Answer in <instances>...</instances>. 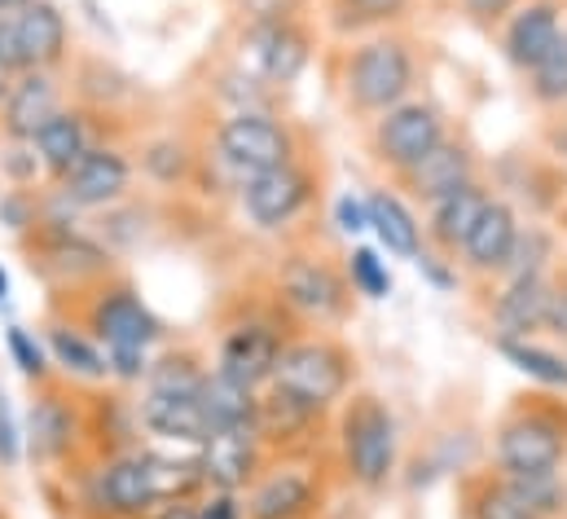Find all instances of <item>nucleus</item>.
Returning <instances> with one entry per match:
<instances>
[{"instance_id": "f257e3e1", "label": "nucleus", "mask_w": 567, "mask_h": 519, "mask_svg": "<svg viewBox=\"0 0 567 519\" xmlns=\"http://www.w3.org/2000/svg\"><path fill=\"white\" fill-rule=\"evenodd\" d=\"M203 384H207V370L198 366L194 353H163L158 362H150V375L142 379L137 427L163 445L198 449L207 440Z\"/></svg>"}, {"instance_id": "f03ea898", "label": "nucleus", "mask_w": 567, "mask_h": 519, "mask_svg": "<svg viewBox=\"0 0 567 519\" xmlns=\"http://www.w3.org/2000/svg\"><path fill=\"white\" fill-rule=\"evenodd\" d=\"M89 335L102 344L111 379L133 388L150 375V362H154L150 353L154 344H163V322L137 295V286L106 282L89 304Z\"/></svg>"}, {"instance_id": "7ed1b4c3", "label": "nucleus", "mask_w": 567, "mask_h": 519, "mask_svg": "<svg viewBox=\"0 0 567 519\" xmlns=\"http://www.w3.org/2000/svg\"><path fill=\"white\" fill-rule=\"evenodd\" d=\"M396 445H401L396 440V418H392V409L379 396L361 391V396H352L343 405L339 449H343L348 476L361 489H370V493L388 489V480L396 476Z\"/></svg>"}, {"instance_id": "20e7f679", "label": "nucleus", "mask_w": 567, "mask_h": 519, "mask_svg": "<svg viewBox=\"0 0 567 519\" xmlns=\"http://www.w3.org/2000/svg\"><path fill=\"white\" fill-rule=\"evenodd\" d=\"M414 53L405 40L396 35H374L365 44H357L348 53V67H343V93L357 111L365 115H383L401 102H410V89H414Z\"/></svg>"}, {"instance_id": "39448f33", "label": "nucleus", "mask_w": 567, "mask_h": 519, "mask_svg": "<svg viewBox=\"0 0 567 519\" xmlns=\"http://www.w3.org/2000/svg\"><path fill=\"white\" fill-rule=\"evenodd\" d=\"M216 159L243 185L247 176H260V172H274L282 163H295V136L269 111H234L216 129Z\"/></svg>"}, {"instance_id": "423d86ee", "label": "nucleus", "mask_w": 567, "mask_h": 519, "mask_svg": "<svg viewBox=\"0 0 567 519\" xmlns=\"http://www.w3.org/2000/svg\"><path fill=\"white\" fill-rule=\"evenodd\" d=\"M497 471L502 476H559L567 458V423L550 409H524L497 431Z\"/></svg>"}, {"instance_id": "0eeeda50", "label": "nucleus", "mask_w": 567, "mask_h": 519, "mask_svg": "<svg viewBox=\"0 0 567 519\" xmlns=\"http://www.w3.org/2000/svg\"><path fill=\"white\" fill-rule=\"evenodd\" d=\"M274 384L326 414L334 400H343L348 388H352V357L330 339L286 344L282 357H278V370H274Z\"/></svg>"}, {"instance_id": "6e6552de", "label": "nucleus", "mask_w": 567, "mask_h": 519, "mask_svg": "<svg viewBox=\"0 0 567 519\" xmlns=\"http://www.w3.org/2000/svg\"><path fill=\"white\" fill-rule=\"evenodd\" d=\"M93 507L106 519H145L150 511H158L163 489H158L154 454L142 449L111 454L93 476Z\"/></svg>"}, {"instance_id": "1a4fd4ad", "label": "nucleus", "mask_w": 567, "mask_h": 519, "mask_svg": "<svg viewBox=\"0 0 567 519\" xmlns=\"http://www.w3.org/2000/svg\"><path fill=\"white\" fill-rule=\"evenodd\" d=\"M440 141H444V115L431 102L410 98V102H401V106L379 115V124H374V159L388 172L405 176L414 163H423Z\"/></svg>"}, {"instance_id": "9d476101", "label": "nucleus", "mask_w": 567, "mask_h": 519, "mask_svg": "<svg viewBox=\"0 0 567 519\" xmlns=\"http://www.w3.org/2000/svg\"><path fill=\"white\" fill-rule=\"evenodd\" d=\"M308 35L295 18L286 22H247L243 31V71L269 89H286L308 71Z\"/></svg>"}, {"instance_id": "9b49d317", "label": "nucleus", "mask_w": 567, "mask_h": 519, "mask_svg": "<svg viewBox=\"0 0 567 519\" xmlns=\"http://www.w3.org/2000/svg\"><path fill=\"white\" fill-rule=\"evenodd\" d=\"M238 203L247 212V221L265 234H278L290 221H299L312 203V176L299 167V163H282L274 172H260V176H247L238 185Z\"/></svg>"}, {"instance_id": "f8f14e48", "label": "nucleus", "mask_w": 567, "mask_h": 519, "mask_svg": "<svg viewBox=\"0 0 567 519\" xmlns=\"http://www.w3.org/2000/svg\"><path fill=\"white\" fill-rule=\"evenodd\" d=\"M128 190H133V159L120 145H93L58 181V199L80 212H106V207L124 203Z\"/></svg>"}, {"instance_id": "ddd939ff", "label": "nucleus", "mask_w": 567, "mask_h": 519, "mask_svg": "<svg viewBox=\"0 0 567 519\" xmlns=\"http://www.w3.org/2000/svg\"><path fill=\"white\" fill-rule=\"evenodd\" d=\"M278 291H282L286 308H295L299 317L330 326L348 313V295L352 286L317 256H290L278 273Z\"/></svg>"}, {"instance_id": "4468645a", "label": "nucleus", "mask_w": 567, "mask_h": 519, "mask_svg": "<svg viewBox=\"0 0 567 519\" xmlns=\"http://www.w3.org/2000/svg\"><path fill=\"white\" fill-rule=\"evenodd\" d=\"M282 335L269 322H238L225 330L220 353H216V375H225L238 388H269L278 357H282Z\"/></svg>"}, {"instance_id": "2eb2a0df", "label": "nucleus", "mask_w": 567, "mask_h": 519, "mask_svg": "<svg viewBox=\"0 0 567 519\" xmlns=\"http://www.w3.org/2000/svg\"><path fill=\"white\" fill-rule=\"evenodd\" d=\"M62 106L66 102H62L58 71L31 67V71L9 80V93H4V106H0V136L4 141H31Z\"/></svg>"}, {"instance_id": "dca6fc26", "label": "nucleus", "mask_w": 567, "mask_h": 519, "mask_svg": "<svg viewBox=\"0 0 567 519\" xmlns=\"http://www.w3.org/2000/svg\"><path fill=\"white\" fill-rule=\"evenodd\" d=\"M203 489L238 493L260 476V431H212L194 449Z\"/></svg>"}, {"instance_id": "f3484780", "label": "nucleus", "mask_w": 567, "mask_h": 519, "mask_svg": "<svg viewBox=\"0 0 567 519\" xmlns=\"http://www.w3.org/2000/svg\"><path fill=\"white\" fill-rule=\"evenodd\" d=\"M559 35H564V9L555 0H528V4H515V13L506 18L502 53L515 71L528 75L555 49Z\"/></svg>"}, {"instance_id": "a211bd4d", "label": "nucleus", "mask_w": 567, "mask_h": 519, "mask_svg": "<svg viewBox=\"0 0 567 519\" xmlns=\"http://www.w3.org/2000/svg\"><path fill=\"white\" fill-rule=\"evenodd\" d=\"M84 427H80V414L75 405L62 396V391L44 388L31 400V436H27V454L31 462L40 467H58L75 454Z\"/></svg>"}, {"instance_id": "6ab92c4d", "label": "nucleus", "mask_w": 567, "mask_h": 519, "mask_svg": "<svg viewBox=\"0 0 567 519\" xmlns=\"http://www.w3.org/2000/svg\"><path fill=\"white\" fill-rule=\"evenodd\" d=\"M519 230L524 225H519L515 207L502 203V199H488L484 212H480V221H475V230L466 234L457 260L471 273H506V264L515 256V243H519Z\"/></svg>"}, {"instance_id": "aec40b11", "label": "nucleus", "mask_w": 567, "mask_h": 519, "mask_svg": "<svg viewBox=\"0 0 567 519\" xmlns=\"http://www.w3.org/2000/svg\"><path fill=\"white\" fill-rule=\"evenodd\" d=\"M18 18V44H22V58H27V71L40 67V71H58L71 53V27H66V13L62 4L53 0H31L27 9L13 13Z\"/></svg>"}, {"instance_id": "412c9836", "label": "nucleus", "mask_w": 567, "mask_h": 519, "mask_svg": "<svg viewBox=\"0 0 567 519\" xmlns=\"http://www.w3.org/2000/svg\"><path fill=\"white\" fill-rule=\"evenodd\" d=\"M317 507V480L308 467H278L256 480L247 519H303Z\"/></svg>"}, {"instance_id": "4be33fe9", "label": "nucleus", "mask_w": 567, "mask_h": 519, "mask_svg": "<svg viewBox=\"0 0 567 519\" xmlns=\"http://www.w3.org/2000/svg\"><path fill=\"white\" fill-rule=\"evenodd\" d=\"M550 277L546 273H524L511 277L506 291L493 304V322L502 335L511 339H533L537 330H546V308H550Z\"/></svg>"}, {"instance_id": "5701e85b", "label": "nucleus", "mask_w": 567, "mask_h": 519, "mask_svg": "<svg viewBox=\"0 0 567 519\" xmlns=\"http://www.w3.org/2000/svg\"><path fill=\"white\" fill-rule=\"evenodd\" d=\"M31 145H35V159H40L44 176L49 181H62L97 141H93V129H89V115L84 111L62 106L44 129L31 136Z\"/></svg>"}, {"instance_id": "b1692460", "label": "nucleus", "mask_w": 567, "mask_h": 519, "mask_svg": "<svg viewBox=\"0 0 567 519\" xmlns=\"http://www.w3.org/2000/svg\"><path fill=\"white\" fill-rule=\"evenodd\" d=\"M401 181L410 185V194H414L419 203L431 207L435 199H444V194L462 190L466 181H475V159H471V150H466L462 141H449V136H444L423 163H414Z\"/></svg>"}, {"instance_id": "393cba45", "label": "nucleus", "mask_w": 567, "mask_h": 519, "mask_svg": "<svg viewBox=\"0 0 567 519\" xmlns=\"http://www.w3.org/2000/svg\"><path fill=\"white\" fill-rule=\"evenodd\" d=\"M484 203H488L484 185H480V181H466L462 190H453V194H444V199L431 203V216H426L423 234L444 252V256H457L462 243H466V234L475 230Z\"/></svg>"}, {"instance_id": "a878e982", "label": "nucleus", "mask_w": 567, "mask_h": 519, "mask_svg": "<svg viewBox=\"0 0 567 519\" xmlns=\"http://www.w3.org/2000/svg\"><path fill=\"white\" fill-rule=\"evenodd\" d=\"M44 348H49V362H53L62 375L80 379V384H106V379H111V366H106L102 344H97L89 330L71 326V322H49Z\"/></svg>"}, {"instance_id": "bb28decb", "label": "nucleus", "mask_w": 567, "mask_h": 519, "mask_svg": "<svg viewBox=\"0 0 567 519\" xmlns=\"http://www.w3.org/2000/svg\"><path fill=\"white\" fill-rule=\"evenodd\" d=\"M365 212H370V234L379 238V247L396 260H414L423 252V225L419 216L410 212V203L392 190H379L365 199Z\"/></svg>"}, {"instance_id": "cd10ccee", "label": "nucleus", "mask_w": 567, "mask_h": 519, "mask_svg": "<svg viewBox=\"0 0 567 519\" xmlns=\"http://www.w3.org/2000/svg\"><path fill=\"white\" fill-rule=\"evenodd\" d=\"M256 405L260 391L238 388L225 375H207L203 384V418H207V436L212 431H256Z\"/></svg>"}, {"instance_id": "c85d7f7f", "label": "nucleus", "mask_w": 567, "mask_h": 519, "mask_svg": "<svg viewBox=\"0 0 567 519\" xmlns=\"http://www.w3.org/2000/svg\"><path fill=\"white\" fill-rule=\"evenodd\" d=\"M497 353H502L519 375H528L533 384L567 391V357L564 353L542 348V344H533V339H511V335H497Z\"/></svg>"}, {"instance_id": "c756f323", "label": "nucleus", "mask_w": 567, "mask_h": 519, "mask_svg": "<svg viewBox=\"0 0 567 519\" xmlns=\"http://www.w3.org/2000/svg\"><path fill=\"white\" fill-rule=\"evenodd\" d=\"M528 89L542 106H564L567 102V27L564 35L555 40V49L528 71Z\"/></svg>"}, {"instance_id": "7c9ffc66", "label": "nucleus", "mask_w": 567, "mask_h": 519, "mask_svg": "<svg viewBox=\"0 0 567 519\" xmlns=\"http://www.w3.org/2000/svg\"><path fill=\"white\" fill-rule=\"evenodd\" d=\"M348 286L365 299H388L392 295V268L374 247H352L348 256Z\"/></svg>"}, {"instance_id": "2f4dec72", "label": "nucleus", "mask_w": 567, "mask_h": 519, "mask_svg": "<svg viewBox=\"0 0 567 519\" xmlns=\"http://www.w3.org/2000/svg\"><path fill=\"white\" fill-rule=\"evenodd\" d=\"M4 348H9V362H13L31 384H49L53 362H49L44 339H35V330H27V326H9V330H4Z\"/></svg>"}, {"instance_id": "473e14b6", "label": "nucleus", "mask_w": 567, "mask_h": 519, "mask_svg": "<svg viewBox=\"0 0 567 519\" xmlns=\"http://www.w3.org/2000/svg\"><path fill=\"white\" fill-rule=\"evenodd\" d=\"M555 256V238L537 225L519 230V243H515V256L506 264L511 277H524V273H546V260Z\"/></svg>"}, {"instance_id": "72a5a7b5", "label": "nucleus", "mask_w": 567, "mask_h": 519, "mask_svg": "<svg viewBox=\"0 0 567 519\" xmlns=\"http://www.w3.org/2000/svg\"><path fill=\"white\" fill-rule=\"evenodd\" d=\"M145 172L158 181V185H176L189 176V154L181 141H154L145 150Z\"/></svg>"}, {"instance_id": "f704fd0d", "label": "nucleus", "mask_w": 567, "mask_h": 519, "mask_svg": "<svg viewBox=\"0 0 567 519\" xmlns=\"http://www.w3.org/2000/svg\"><path fill=\"white\" fill-rule=\"evenodd\" d=\"M0 172L9 176V185H13V190H27V185H35V176H40L44 167H40V159H35V145H31V141H4Z\"/></svg>"}, {"instance_id": "c9c22d12", "label": "nucleus", "mask_w": 567, "mask_h": 519, "mask_svg": "<svg viewBox=\"0 0 567 519\" xmlns=\"http://www.w3.org/2000/svg\"><path fill=\"white\" fill-rule=\"evenodd\" d=\"M18 462H22V431H18L9 396L0 388V471H13Z\"/></svg>"}, {"instance_id": "e433bc0d", "label": "nucleus", "mask_w": 567, "mask_h": 519, "mask_svg": "<svg viewBox=\"0 0 567 519\" xmlns=\"http://www.w3.org/2000/svg\"><path fill=\"white\" fill-rule=\"evenodd\" d=\"M334 225H339V234H348V238L370 234V212H365V199L343 194V199L334 203Z\"/></svg>"}, {"instance_id": "4c0bfd02", "label": "nucleus", "mask_w": 567, "mask_h": 519, "mask_svg": "<svg viewBox=\"0 0 567 519\" xmlns=\"http://www.w3.org/2000/svg\"><path fill=\"white\" fill-rule=\"evenodd\" d=\"M0 71H9V75H22L27 71V58H22V44H18V18L13 13H0Z\"/></svg>"}, {"instance_id": "58836bf2", "label": "nucleus", "mask_w": 567, "mask_h": 519, "mask_svg": "<svg viewBox=\"0 0 567 519\" xmlns=\"http://www.w3.org/2000/svg\"><path fill=\"white\" fill-rule=\"evenodd\" d=\"M299 4L303 0H238L247 22H286V18H295Z\"/></svg>"}, {"instance_id": "ea45409f", "label": "nucleus", "mask_w": 567, "mask_h": 519, "mask_svg": "<svg viewBox=\"0 0 567 519\" xmlns=\"http://www.w3.org/2000/svg\"><path fill=\"white\" fill-rule=\"evenodd\" d=\"M194 511L198 519H247V507L238 502V493H225V489H212Z\"/></svg>"}, {"instance_id": "a19ab883", "label": "nucleus", "mask_w": 567, "mask_h": 519, "mask_svg": "<svg viewBox=\"0 0 567 519\" xmlns=\"http://www.w3.org/2000/svg\"><path fill=\"white\" fill-rule=\"evenodd\" d=\"M410 0H343V9L352 13V22H388L405 9Z\"/></svg>"}, {"instance_id": "79ce46f5", "label": "nucleus", "mask_w": 567, "mask_h": 519, "mask_svg": "<svg viewBox=\"0 0 567 519\" xmlns=\"http://www.w3.org/2000/svg\"><path fill=\"white\" fill-rule=\"evenodd\" d=\"M414 264H419V273H423L435 291H453V286H457V273L449 268V260L444 256H435V252H426L423 247V252L414 256Z\"/></svg>"}, {"instance_id": "37998d69", "label": "nucleus", "mask_w": 567, "mask_h": 519, "mask_svg": "<svg viewBox=\"0 0 567 519\" xmlns=\"http://www.w3.org/2000/svg\"><path fill=\"white\" fill-rule=\"evenodd\" d=\"M462 4H466V13H471L475 22H502V18L515 13L519 0H462Z\"/></svg>"}, {"instance_id": "c03bdc74", "label": "nucleus", "mask_w": 567, "mask_h": 519, "mask_svg": "<svg viewBox=\"0 0 567 519\" xmlns=\"http://www.w3.org/2000/svg\"><path fill=\"white\" fill-rule=\"evenodd\" d=\"M546 330H550L555 339H564V344H567V286H555V291H550V308H546Z\"/></svg>"}, {"instance_id": "a18cd8bd", "label": "nucleus", "mask_w": 567, "mask_h": 519, "mask_svg": "<svg viewBox=\"0 0 567 519\" xmlns=\"http://www.w3.org/2000/svg\"><path fill=\"white\" fill-rule=\"evenodd\" d=\"M145 519H198L194 502H163L158 511H150Z\"/></svg>"}, {"instance_id": "49530a36", "label": "nucleus", "mask_w": 567, "mask_h": 519, "mask_svg": "<svg viewBox=\"0 0 567 519\" xmlns=\"http://www.w3.org/2000/svg\"><path fill=\"white\" fill-rule=\"evenodd\" d=\"M31 0H0V13H18V9H27Z\"/></svg>"}, {"instance_id": "de8ad7c7", "label": "nucleus", "mask_w": 567, "mask_h": 519, "mask_svg": "<svg viewBox=\"0 0 567 519\" xmlns=\"http://www.w3.org/2000/svg\"><path fill=\"white\" fill-rule=\"evenodd\" d=\"M9 80H13V75H9V71H0V106H4V93H9Z\"/></svg>"}, {"instance_id": "09e8293b", "label": "nucleus", "mask_w": 567, "mask_h": 519, "mask_svg": "<svg viewBox=\"0 0 567 519\" xmlns=\"http://www.w3.org/2000/svg\"><path fill=\"white\" fill-rule=\"evenodd\" d=\"M9 295V277H4V268H0V299Z\"/></svg>"}, {"instance_id": "8fccbe9b", "label": "nucleus", "mask_w": 567, "mask_h": 519, "mask_svg": "<svg viewBox=\"0 0 567 519\" xmlns=\"http://www.w3.org/2000/svg\"><path fill=\"white\" fill-rule=\"evenodd\" d=\"M0 519H9V516H4V511H0Z\"/></svg>"}]
</instances>
